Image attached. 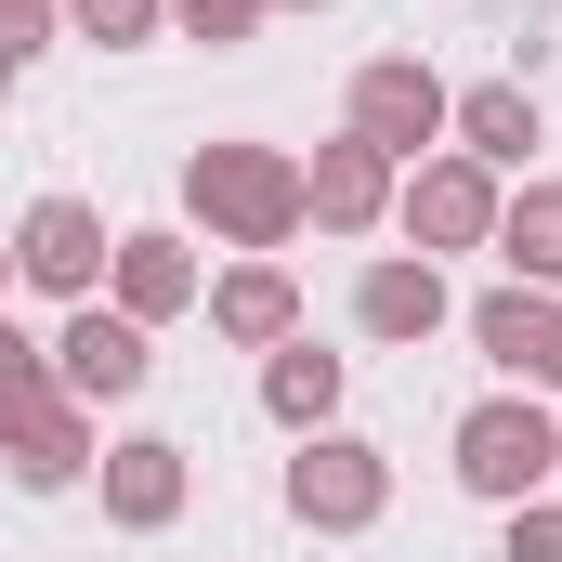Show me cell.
Listing matches in <instances>:
<instances>
[{
	"label": "cell",
	"instance_id": "5bb4252c",
	"mask_svg": "<svg viewBox=\"0 0 562 562\" xmlns=\"http://www.w3.org/2000/svg\"><path fill=\"white\" fill-rule=\"evenodd\" d=\"M0 458H13V484H26V497H79L105 445H92V406H66V393H53L40 419H13V431H0Z\"/></svg>",
	"mask_w": 562,
	"mask_h": 562
},
{
	"label": "cell",
	"instance_id": "7c38bea8",
	"mask_svg": "<svg viewBox=\"0 0 562 562\" xmlns=\"http://www.w3.org/2000/svg\"><path fill=\"white\" fill-rule=\"evenodd\" d=\"M105 301H119L132 327H170V314H196V301H210V262H196V236H170V223H132V236H119V262H105Z\"/></svg>",
	"mask_w": 562,
	"mask_h": 562
},
{
	"label": "cell",
	"instance_id": "5b68a950",
	"mask_svg": "<svg viewBox=\"0 0 562 562\" xmlns=\"http://www.w3.org/2000/svg\"><path fill=\"white\" fill-rule=\"evenodd\" d=\"M144 380H157V327H132L119 301H66V327H53V393H66V406H132Z\"/></svg>",
	"mask_w": 562,
	"mask_h": 562
},
{
	"label": "cell",
	"instance_id": "d4e9b609",
	"mask_svg": "<svg viewBox=\"0 0 562 562\" xmlns=\"http://www.w3.org/2000/svg\"><path fill=\"white\" fill-rule=\"evenodd\" d=\"M550 484H562V431H550Z\"/></svg>",
	"mask_w": 562,
	"mask_h": 562
},
{
	"label": "cell",
	"instance_id": "8992f818",
	"mask_svg": "<svg viewBox=\"0 0 562 562\" xmlns=\"http://www.w3.org/2000/svg\"><path fill=\"white\" fill-rule=\"evenodd\" d=\"M497 196H510V183H497V170H471V157L445 144V157H419V170L393 183V223H406V249H419V262H445V249H497Z\"/></svg>",
	"mask_w": 562,
	"mask_h": 562
},
{
	"label": "cell",
	"instance_id": "44dd1931",
	"mask_svg": "<svg viewBox=\"0 0 562 562\" xmlns=\"http://www.w3.org/2000/svg\"><path fill=\"white\" fill-rule=\"evenodd\" d=\"M53 40H66V0H0V66H13V79H26Z\"/></svg>",
	"mask_w": 562,
	"mask_h": 562
},
{
	"label": "cell",
	"instance_id": "277c9868",
	"mask_svg": "<svg viewBox=\"0 0 562 562\" xmlns=\"http://www.w3.org/2000/svg\"><path fill=\"white\" fill-rule=\"evenodd\" d=\"M445 105H458V92L431 79L419 53H367V66H353V92H340V132L380 144L393 170H419V157H445Z\"/></svg>",
	"mask_w": 562,
	"mask_h": 562
},
{
	"label": "cell",
	"instance_id": "d6986e66",
	"mask_svg": "<svg viewBox=\"0 0 562 562\" xmlns=\"http://www.w3.org/2000/svg\"><path fill=\"white\" fill-rule=\"evenodd\" d=\"M170 26V0H66V40H92V53H144Z\"/></svg>",
	"mask_w": 562,
	"mask_h": 562
},
{
	"label": "cell",
	"instance_id": "ffe728a7",
	"mask_svg": "<svg viewBox=\"0 0 562 562\" xmlns=\"http://www.w3.org/2000/svg\"><path fill=\"white\" fill-rule=\"evenodd\" d=\"M170 26H183L196 53H249V40L276 26V0H170Z\"/></svg>",
	"mask_w": 562,
	"mask_h": 562
},
{
	"label": "cell",
	"instance_id": "ac0fdd59",
	"mask_svg": "<svg viewBox=\"0 0 562 562\" xmlns=\"http://www.w3.org/2000/svg\"><path fill=\"white\" fill-rule=\"evenodd\" d=\"M40 406H53V340H26V327L0 314V431L40 419Z\"/></svg>",
	"mask_w": 562,
	"mask_h": 562
},
{
	"label": "cell",
	"instance_id": "ba28073f",
	"mask_svg": "<svg viewBox=\"0 0 562 562\" xmlns=\"http://www.w3.org/2000/svg\"><path fill=\"white\" fill-rule=\"evenodd\" d=\"M105 262H119V236H105L92 196H26V223H13V276H26V288L105 301Z\"/></svg>",
	"mask_w": 562,
	"mask_h": 562
},
{
	"label": "cell",
	"instance_id": "6da1fadb",
	"mask_svg": "<svg viewBox=\"0 0 562 562\" xmlns=\"http://www.w3.org/2000/svg\"><path fill=\"white\" fill-rule=\"evenodd\" d=\"M183 223L236 262H276L301 236V157L288 144H196L183 157Z\"/></svg>",
	"mask_w": 562,
	"mask_h": 562
},
{
	"label": "cell",
	"instance_id": "e0dca14e",
	"mask_svg": "<svg viewBox=\"0 0 562 562\" xmlns=\"http://www.w3.org/2000/svg\"><path fill=\"white\" fill-rule=\"evenodd\" d=\"M497 262H510V288H562V183L497 196Z\"/></svg>",
	"mask_w": 562,
	"mask_h": 562
},
{
	"label": "cell",
	"instance_id": "7402d4cb",
	"mask_svg": "<svg viewBox=\"0 0 562 562\" xmlns=\"http://www.w3.org/2000/svg\"><path fill=\"white\" fill-rule=\"evenodd\" d=\"M510 562H562V497H524L510 510Z\"/></svg>",
	"mask_w": 562,
	"mask_h": 562
},
{
	"label": "cell",
	"instance_id": "603a6c76",
	"mask_svg": "<svg viewBox=\"0 0 562 562\" xmlns=\"http://www.w3.org/2000/svg\"><path fill=\"white\" fill-rule=\"evenodd\" d=\"M276 13H340V0H276Z\"/></svg>",
	"mask_w": 562,
	"mask_h": 562
},
{
	"label": "cell",
	"instance_id": "2e32d148",
	"mask_svg": "<svg viewBox=\"0 0 562 562\" xmlns=\"http://www.w3.org/2000/svg\"><path fill=\"white\" fill-rule=\"evenodd\" d=\"M340 380H353L340 353H314V340H276V353H262V419H276L288 445H301V431H340Z\"/></svg>",
	"mask_w": 562,
	"mask_h": 562
},
{
	"label": "cell",
	"instance_id": "4fadbf2b",
	"mask_svg": "<svg viewBox=\"0 0 562 562\" xmlns=\"http://www.w3.org/2000/svg\"><path fill=\"white\" fill-rule=\"evenodd\" d=\"M445 144H458L471 170H524V157L550 144V119H537V92H524V79H471V92L445 105Z\"/></svg>",
	"mask_w": 562,
	"mask_h": 562
},
{
	"label": "cell",
	"instance_id": "7a4b0ae2",
	"mask_svg": "<svg viewBox=\"0 0 562 562\" xmlns=\"http://www.w3.org/2000/svg\"><path fill=\"white\" fill-rule=\"evenodd\" d=\"M550 431H562V406L484 393V406H458V431H445V471H458L484 510H524V497H550Z\"/></svg>",
	"mask_w": 562,
	"mask_h": 562
},
{
	"label": "cell",
	"instance_id": "484cf974",
	"mask_svg": "<svg viewBox=\"0 0 562 562\" xmlns=\"http://www.w3.org/2000/svg\"><path fill=\"white\" fill-rule=\"evenodd\" d=\"M0 105H13V66H0Z\"/></svg>",
	"mask_w": 562,
	"mask_h": 562
},
{
	"label": "cell",
	"instance_id": "8fae6325",
	"mask_svg": "<svg viewBox=\"0 0 562 562\" xmlns=\"http://www.w3.org/2000/svg\"><path fill=\"white\" fill-rule=\"evenodd\" d=\"M353 327H367L380 353H419L431 327H458V288H445V262H419V249H380V262L353 276Z\"/></svg>",
	"mask_w": 562,
	"mask_h": 562
},
{
	"label": "cell",
	"instance_id": "9c48e42d",
	"mask_svg": "<svg viewBox=\"0 0 562 562\" xmlns=\"http://www.w3.org/2000/svg\"><path fill=\"white\" fill-rule=\"evenodd\" d=\"M92 484H105V524H119V537H170L183 497H196V458H183L170 431H119V445L92 458Z\"/></svg>",
	"mask_w": 562,
	"mask_h": 562
},
{
	"label": "cell",
	"instance_id": "9a60e30c",
	"mask_svg": "<svg viewBox=\"0 0 562 562\" xmlns=\"http://www.w3.org/2000/svg\"><path fill=\"white\" fill-rule=\"evenodd\" d=\"M196 314H210L236 353H276V340H301V288H288V262H223Z\"/></svg>",
	"mask_w": 562,
	"mask_h": 562
},
{
	"label": "cell",
	"instance_id": "cb8c5ba5",
	"mask_svg": "<svg viewBox=\"0 0 562 562\" xmlns=\"http://www.w3.org/2000/svg\"><path fill=\"white\" fill-rule=\"evenodd\" d=\"M0 288H13V236H0Z\"/></svg>",
	"mask_w": 562,
	"mask_h": 562
},
{
	"label": "cell",
	"instance_id": "52a82bcc",
	"mask_svg": "<svg viewBox=\"0 0 562 562\" xmlns=\"http://www.w3.org/2000/svg\"><path fill=\"white\" fill-rule=\"evenodd\" d=\"M458 327H471V353H484L510 393L562 406V288H484Z\"/></svg>",
	"mask_w": 562,
	"mask_h": 562
},
{
	"label": "cell",
	"instance_id": "3957f363",
	"mask_svg": "<svg viewBox=\"0 0 562 562\" xmlns=\"http://www.w3.org/2000/svg\"><path fill=\"white\" fill-rule=\"evenodd\" d=\"M393 510V445H367V431H301V458H288V524L301 537H367Z\"/></svg>",
	"mask_w": 562,
	"mask_h": 562
},
{
	"label": "cell",
	"instance_id": "30bf717a",
	"mask_svg": "<svg viewBox=\"0 0 562 562\" xmlns=\"http://www.w3.org/2000/svg\"><path fill=\"white\" fill-rule=\"evenodd\" d=\"M393 183H406V170H393L380 144L327 132L301 157V223H314V236H380V223H393Z\"/></svg>",
	"mask_w": 562,
	"mask_h": 562
}]
</instances>
